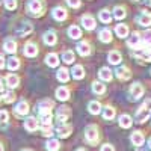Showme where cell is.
<instances>
[{
  "mask_svg": "<svg viewBox=\"0 0 151 151\" xmlns=\"http://www.w3.org/2000/svg\"><path fill=\"white\" fill-rule=\"evenodd\" d=\"M68 116H70V109H68L67 106H62V107L58 109V112H56V118H58V121H59L60 124H64V121H67Z\"/></svg>",
  "mask_w": 151,
  "mask_h": 151,
  "instance_id": "5",
  "label": "cell"
},
{
  "mask_svg": "<svg viewBox=\"0 0 151 151\" xmlns=\"http://www.w3.org/2000/svg\"><path fill=\"white\" fill-rule=\"evenodd\" d=\"M24 127H26L27 132H35L36 127H38V121L35 118H27L26 121H24Z\"/></svg>",
  "mask_w": 151,
  "mask_h": 151,
  "instance_id": "22",
  "label": "cell"
},
{
  "mask_svg": "<svg viewBox=\"0 0 151 151\" xmlns=\"http://www.w3.org/2000/svg\"><path fill=\"white\" fill-rule=\"evenodd\" d=\"M77 151H85V150H77Z\"/></svg>",
  "mask_w": 151,
  "mask_h": 151,
  "instance_id": "54",
  "label": "cell"
},
{
  "mask_svg": "<svg viewBox=\"0 0 151 151\" xmlns=\"http://www.w3.org/2000/svg\"><path fill=\"white\" fill-rule=\"evenodd\" d=\"M68 36L73 38V40H79V38L82 36V32H80V29L77 26H71L68 29Z\"/></svg>",
  "mask_w": 151,
  "mask_h": 151,
  "instance_id": "26",
  "label": "cell"
},
{
  "mask_svg": "<svg viewBox=\"0 0 151 151\" xmlns=\"http://www.w3.org/2000/svg\"><path fill=\"white\" fill-rule=\"evenodd\" d=\"M42 134L44 136H50L53 133V129H52V124H42Z\"/></svg>",
  "mask_w": 151,
  "mask_h": 151,
  "instance_id": "40",
  "label": "cell"
},
{
  "mask_svg": "<svg viewBox=\"0 0 151 151\" xmlns=\"http://www.w3.org/2000/svg\"><path fill=\"white\" fill-rule=\"evenodd\" d=\"M137 23H139L141 26H144V27H148V26H151V15L148 14V12H144L142 15H139V17H137Z\"/></svg>",
  "mask_w": 151,
  "mask_h": 151,
  "instance_id": "16",
  "label": "cell"
},
{
  "mask_svg": "<svg viewBox=\"0 0 151 151\" xmlns=\"http://www.w3.org/2000/svg\"><path fill=\"white\" fill-rule=\"evenodd\" d=\"M148 145H150V148H151V137H150V141H148Z\"/></svg>",
  "mask_w": 151,
  "mask_h": 151,
  "instance_id": "52",
  "label": "cell"
},
{
  "mask_svg": "<svg viewBox=\"0 0 151 151\" xmlns=\"http://www.w3.org/2000/svg\"><path fill=\"white\" fill-rule=\"evenodd\" d=\"M53 17H55L58 21H64V20L67 18V11H65L64 8L58 6V8L53 9Z\"/></svg>",
  "mask_w": 151,
  "mask_h": 151,
  "instance_id": "15",
  "label": "cell"
},
{
  "mask_svg": "<svg viewBox=\"0 0 151 151\" xmlns=\"http://www.w3.org/2000/svg\"><path fill=\"white\" fill-rule=\"evenodd\" d=\"M77 52H79L82 56L91 55V45H89V42H80V44L77 45Z\"/></svg>",
  "mask_w": 151,
  "mask_h": 151,
  "instance_id": "18",
  "label": "cell"
},
{
  "mask_svg": "<svg viewBox=\"0 0 151 151\" xmlns=\"http://www.w3.org/2000/svg\"><path fill=\"white\" fill-rule=\"evenodd\" d=\"M62 60H64L65 64H73L74 62V53L73 52H64V55H62Z\"/></svg>",
  "mask_w": 151,
  "mask_h": 151,
  "instance_id": "38",
  "label": "cell"
},
{
  "mask_svg": "<svg viewBox=\"0 0 151 151\" xmlns=\"http://www.w3.org/2000/svg\"><path fill=\"white\" fill-rule=\"evenodd\" d=\"M56 41H58V36L53 30H48L44 33V42L47 45H53V44H56Z\"/></svg>",
  "mask_w": 151,
  "mask_h": 151,
  "instance_id": "12",
  "label": "cell"
},
{
  "mask_svg": "<svg viewBox=\"0 0 151 151\" xmlns=\"http://www.w3.org/2000/svg\"><path fill=\"white\" fill-rule=\"evenodd\" d=\"M58 79H59L60 82H68V79H70L68 70H67V68H60V70L58 71Z\"/></svg>",
  "mask_w": 151,
  "mask_h": 151,
  "instance_id": "33",
  "label": "cell"
},
{
  "mask_svg": "<svg viewBox=\"0 0 151 151\" xmlns=\"http://www.w3.org/2000/svg\"><path fill=\"white\" fill-rule=\"evenodd\" d=\"M130 70L127 68V67H119L118 70H116V77L119 79V80H129L130 79Z\"/></svg>",
  "mask_w": 151,
  "mask_h": 151,
  "instance_id": "10",
  "label": "cell"
},
{
  "mask_svg": "<svg viewBox=\"0 0 151 151\" xmlns=\"http://www.w3.org/2000/svg\"><path fill=\"white\" fill-rule=\"evenodd\" d=\"M100 79L104 82H110L112 80V71L109 68H101L100 70Z\"/></svg>",
  "mask_w": 151,
  "mask_h": 151,
  "instance_id": "29",
  "label": "cell"
},
{
  "mask_svg": "<svg viewBox=\"0 0 151 151\" xmlns=\"http://www.w3.org/2000/svg\"><path fill=\"white\" fill-rule=\"evenodd\" d=\"M92 91H94L95 94H104L106 86H104L103 83H100V82H95V83L92 85Z\"/></svg>",
  "mask_w": 151,
  "mask_h": 151,
  "instance_id": "36",
  "label": "cell"
},
{
  "mask_svg": "<svg viewBox=\"0 0 151 151\" xmlns=\"http://www.w3.org/2000/svg\"><path fill=\"white\" fill-rule=\"evenodd\" d=\"M71 127L70 125H64V124H60L59 127L56 129V132H58V134L60 136V137H68L70 136V133H71Z\"/></svg>",
  "mask_w": 151,
  "mask_h": 151,
  "instance_id": "19",
  "label": "cell"
},
{
  "mask_svg": "<svg viewBox=\"0 0 151 151\" xmlns=\"http://www.w3.org/2000/svg\"><path fill=\"white\" fill-rule=\"evenodd\" d=\"M5 68V59H3V56H0V70H3Z\"/></svg>",
  "mask_w": 151,
  "mask_h": 151,
  "instance_id": "48",
  "label": "cell"
},
{
  "mask_svg": "<svg viewBox=\"0 0 151 151\" xmlns=\"http://www.w3.org/2000/svg\"><path fill=\"white\" fill-rule=\"evenodd\" d=\"M18 83H20L18 76H15V74H9V76H6V85H8L9 88H17Z\"/></svg>",
  "mask_w": 151,
  "mask_h": 151,
  "instance_id": "20",
  "label": "cell"
},
{
  "mask_svg": "<svg viewBox=\"0 0 151 151\" xmlns=\"http://www.w3.org/2000/svg\"><path fill=\"white\" fill-rule=\"evenodd\" d=\"M150 3H151V0H150Z\"/></svg>",
  "mask_w": 151,
  "mask_h": 151,
  "instance_id": "56",
  "label": "cell"
},
{
  "mask_svg": "<svg viewBox=\"0 0 151 151\" xmlns=\"http://www.w3.org/2000/svg\"><path fill=\"white\" fill-rule=\"evenodd\" d=\"M147 59H148V60H151V52H150V55L147 56Z\"/></svg>",
  "mask_w": 151,
  "mask_h": 151,
  "instance_id": "50",
  "label": "cell"
},
{
  "mask_svg": "<svg viewBox=\"0 0 151 151\" xmlns=\"http://www.w3.org/2000/svg\"><path fill=\"white\" fill-rule=\"evenodd\" d=\"M24 151H27V150H24Z\"/></svg>",
  "mask_w": 151,
  "mask_h": 151,
  "instance_id": "55",
  "label": "cell"
},
{
  "mask_svg": "<svg viewBox=\"0 0 151 151\" xmlns=\"http://www.w3.org/2000/svg\"><path fill=\"white\" fill-rule=\"evenodd\" d=\"M32 29H33V27H32V24H30V23H23V24H21V27H20L17 32H18L20 36H26V35H29V33L32 32Z\"/></svg>",
  "mask_w": 151,
  "mask_h": 151,
  "instance_id": "23",
  "label": "cell"
},
{
  "mask_svg": "<svg viewBox=\"0 0 151 151\" xmlns=\"http://www.w3.org/2000/svg\"><path fill=\"white\" fill-rule=\"evenodd\" d=\"M56 97H58V100H60V101H65V100H68V97H70V91L65 86H60V88L56 89Z\"/></svg>",
  "mask_w": 151,
  "mask_h": 151,
  "instance_id": "14",
  "label": "cell"
},
{
  "mask_svg": "<svg viewBox=\"0 0 151 151\" xmlns=\"http://www.w3.org/2000/svg\"><path fill=\"white\" fill-rule=\"evenodd\" d=\"M132 118L129 116V115H121L119 116V125H121V127L122 129H129L130 127V125H132Z\"/></svg>",
  "mask_w": 151,
  "mask_h": 151,
  "instance_id": "28",
  "label": "cell"
},
{
  "mask_svg": "<svg viewBox=\"0 0 151 151\" xmlns=\"http://www.w3.org/2000/svg\"><path fill=\"white\" fill-rule=\"evenodd\" d=\"M150 113H151V98L145 100V103L139 107V110H137V113H136V122L141 124V122L147 121Z\"/></svg>",
  "mask_w": 151,
  "mask_h": 151,
  "instance_id": "1",
  "label": "cell"
},
{
  "mask_svg": "<svg viewBox=\"0 0 151 151\" xmlns=\"http://www.w3.org/2000/svg\"><path fill=\"white\" fill-rule=\"evenodd\" d=\"M136 151H147V150H144V148H137Z\"/></svg>",
  "mask_w": 151,
  "mask_h": 151,
  "instance_id": "51",
  "label": "cell"
},
{
  "mask_svg": "<svg viewBox=\"0 0 151 151\" xmlns=\"http://www.w3.org/2000/svg\"><path fill=\"white\" fill-rule=\"evenodd\" d=\"M42 0H29L27 3V11L32 15H40L42 12Z\"/></svg>",
  "mask_w": 151,
  "mask_h": 151,
  "instance_id": "2",
  "label": "cell"
},
{
  "mask_svg": "<svg viewBox=\"0 0 151 151\" xmlns=\"http://www.w3.org/2000/svg\"><path fill=\"white\" fill-rule=\"evenodd\" d=\"M5 8L9 11H14L17 8V0H5Z\"/></svg>",
  "mask_w": 151,
  "mask_h": 151,
  "instance_id": "41",
  "label": "cell"
},
{
  "mask_svg": "<svg viewBox=\"0 0 151 151\" xmlns=\"http://www.w3.org/2000/svg\"><path fill=\"white\" fill-rule=\"evenodd\" d=\"M113 116H115V109L110 107V106H106L103 109V118L104 119H112Z\"/></svg>",
  "mask_w": 151,
  "mask_h": 151,
  "instance_id": "32",
  "label": "cell"
},
{
  "mask_svg": "<svg viewBox=\"0 0 151 151\" xmlns=\"http://www.w3.org/2000/svg\"><path fill=\"white\" fill-rule=\"evenodd\" d=\"M88 109H89V112L92 113V115H97V113H100V110H101V104H100L98 101H91L89 106H88Z\"/></svg>",
  "mask_w": 151,
  "mask_h": 151,
  "instance_id": "31",
  "label": "cell"
},
{
  "mask_svg": "<svg viewBox=\"0 0 151 151\" xmlns=\"http://www.w3.org/2000/svg\"><path fill=\"white\" fill-rule=\"evenodd\" d=\"M107 59H109L110 64L116 65V64H119V62H121V55H119L118 52H110L109 56H107Z\"/></svg>",
  "mask_w": 151,
  "mask_h": 151,
  "instance_id": "30",
  "label": "cell"
},
{
  "mask_svg": "<svg viewBox=\"0 0 151 151\" xmlns=\"http://www.w3.org/2000/svg\"><path fill=\"white\" fill-rule=\"evenodd\" d=\"M0 92H3V82H2V79H0Z\"/></svg>",
  "mask_w": 151,
  "mask_h": 151,
  "instance_id": "49",
  "label": "cell"
},
{
  "mask_svg": "<svg viewBox=\"0 0 151 151\" xmlns=\"http://www.w3.org/2000/svg\"><path fill=\"white\" fill-rule=\"evenodd\" d=\"M45 62H47V65H48V67H58V64H59V58H58V55H55V53H50V55H47Z\"/></svg>",
  "mask_w": 151,
  "mask_h": 151,
  "instance_id": "24",
  "label": "cell"
},
{
  "mask_svg": "<svg viewBox=\"0 0 151 151\" xmlns=\"http://www.w3.org/2000/svg\"><path fill=\"white\" fill-rule=\"evenodd\" d=\"M101 151H115V150H113V147H112V145L106 144V145H103V147H101Z\"/></svg>",
  "mask_w": 151,
  "mask_h": 151,
  "instance_id": "47",
  "label": "cell"
},
{
  "mask_svg": "<svg viewBox=\"0 0 151 151\" xmlns=\"http://www.w3.org/2000/svg\"><path fill=\"white\" fill-rule=\"evenodd\" d=\"M67 3H68L71 8H79V6H80V0H67Z\"/></svg>",
  "mask_w": 151,
  "mask_h": 151,
  "instance_id": "46",
  "label": "cell"
},
{
  "mask_svg": "<svg viewBox=\"0 0 151 151\" xmlns=\"http://www.w3.org/2000/svg\"><path fill=\"white\" fill-rule=\"evenodd\" d=\"M82 24L86 30H92L95 27V20L91 17V15H83L82 17Z\"/></svg>",
  "mask_w": 151,
  "mask_h": 151,
  "instance_id": "7",
  "label": "cell"
},
{
  "mask_svg": "<svg viewBox=\"0 0 151 151\" xmlns=\"http://www.w3.org/2000/svg\"><path fill=\"white\" fill-rule=\"evenodd\" d=\"M127 45L130 48H141V35L134 32L130 38H129V41H127Z\"/></svg>",
  "mask_w": 151,
  "mask_h": 151,
  "instance_id": "6",
  "label": "cell"
},
{
  "mask_svg": "<svg viewBox=\"0 0 151 151\" xmlns=\"http://www.w3.org/2000/svg\"><path fill=\"white\" fill-rule=\"evenodd\" d=\"M45 147H47L48 151H58L59 150V142L56 139H48L47 144H45Z\"/></svg>",
  "mask_w": 151,
  "mask_h": 151,
  "instance_id": "34",
  "label": "cell"
},
{
  "mask_svg": "<svg viewBox=\"0 0 151 151\" xmlns=\"http://www.w3.org/2000/svg\"><path fill=\"white\" fill-rule=\"evenodd\" d=\"M113 12H115V18H116V20H122V18L125 17V11H124V8H121V6H116Z\"/></svg>",
  "mask_w": 151,
  "mask_h": 151,
  "instance_id": "39",
  "label": "cell"
},
{
  "mask_svg": "<svg viewBox=\"0 0 151 151\" xmlns=\"http://www.w3.org/2000/svg\"><path fill=\"white\" fill-rule=\"evenodd\" d=\"M115 32L119 38H125L129 35V27L125 26V24H118V26L115 27Z\"/></svg>",
  "mask_w": 151,
  "mask_h": 151,
  "instance_id": "25",
  "label": "cell"
},
{
  "mask_svg": "<svg viewBox=\"0 0 151 151\" xmlns=\"http://www.w3.org/2000/svg\"><path fill=\"white\" fill-rule=\"evenodd\" d=\"M18 67H20V60H18L17 58H9V59H8V68H9L11 71L17 70Z\"/></svg>",
  "mask_w": 151,
  "mask_h": 151,
  "instance_id": "35",
  "label": "cell"
},
{
  "mask_svg": "<svg viewBox=\"0 0 151 151\" xmlns=\"http://www.w3.org/2000/svg\"><path fill=\"white\" fill-rule=\"evenodd\" d=\"M130 141H132V144L133 145H136V147H141L142 144H144V134L141 133V132H134L132 136H130Z\"/></svg>",
  "mask_w": 151,
  "mask_h": 151,
  "instance_id": "13",
  "label": "cell"
},
{
  "mask_svg": "<svg viewBox=\"0 0 151 151\" xmlns=\"http://www.w3.org/2000/svg\"><path fill=\"white\" fill-rule=\"evenodd\" d=\"M41 122L42 124H52V113H41Z\"/></svg>",
  "mask_w": 151,
  "mask_h": 151,
  "instance_id": "43",
  "label": "cell"
},
{
  "mask_svg": "<svg viewBox=\"0 0 151 151\" xmlns=\"http://www.w3.org/2000/svg\"><path fill=\"white\" fill-rule=\"evenodd\" d=\"M112 20V15H110V12L103 9L101 12H100V21H103V23H110Z\"/></svg>",
  "mask_w": 151,
  "mask_h": 151,
  "instance_id": "37",
  "label": "cell"
},
{
  "mask_svg": "<svg viewBox=\"0 0 151 151\" xmlns=\"http://www.w3.org/2000/svg\"><path fill=\"white\" fill-rule=\"evenodd\" d=\"M0 151H3V147H2V144H0Z\"/></svg>",
  "mask_w": 151,
  "mask_h": 151,
  "instance_id": "53",
  "label": "cell"
},
{
  "mask_svg": "<svg viewBox=\"0 0 151 151\" xmlns=\"http://www.w3.org/2000/svg\"><path fill=\"white\" fill-rule=\"evenodd\" d=\"M9 119V113L6 110H0V124H6Z\"/></svg>",
  "mask_w": 151,
  "mask_h": 151,
  "instance_id": "44",
  "label": "cell"
},
{
  "mask_svg": "<svg viewBox=\"0 0 151 151\" xmlns=\"http://www.w3.org/2000/svg\"><path fill=\"white\" fill-rule=\"evenodd\" d=\"M3 48H5V52L11 53V55H14L17 52V42L15 41H12V40H6L5 44H3Z\"/></svg>",
  "mask_w": 151,
  "mask_h": 151,
  "instance_id": "17",
  "label": "cell"
},
{
  "mask_svg": "<svg viewBox=\"0 0 151 151\" xmlns=\"http://www.w3.org/2000/svg\"><path fill=\"white\" fill-rule=\"evenodd\" d=\"M130 95H132L133 100H139V98L144 95V86H142L141 83L132 85V88H130Z\"/></svg>",
  "mask_w": 151,
  "mask_h": 151,
  "instance_id": "4",
  "label": "cell"
},
{
  "mask_svg": "<svg viewBox=\"0 0 151 151\" xmlns=\"http://www.w3.org/2000/svg\"><path fill=\"white\" fill-rule=\"evenodd\" d=\"M144 45L145 47H151V32H147L144 35Z\"/></svg>",
  "mask_w": 151,
  "mask_h": 151,
  "instance_id": "45",
  "label": "cell"
},
{
  "mask_svg": "<svg viewBox=\"0 0 151 151\" xmlns=\"http://www.w3.org/2000/svg\"><path fill=\"white\" fill-rule=\"evenodd\" d=\"M53 107V101H50V100H44L38 104V110H40V115L41 113H50V109Z\"/></svg>",
  "mask_w": 151,
  "mask_h": 151,
  "instance_id": "9",
  "label": "cell"
},
{
  "mask_svg": "<svg viewBox=\"0 0 151 151\" xmlns=\"http://www.w3.org/2000/svg\"><path fill=\"white\" fill-rule=\"evenodd\" d=\"M71 73H73V77L74 79H83V76H85V70H83L82 65H76Z\"/></svg>",
  "mask_w": 151,
  "mask_h": 151,
  "instance_id": "27",
  "label": "cell"
},
{
  "mask_svg": "<svg viewBox=\"0 0 151 151\" xmlns=\"http://www.w3.org/2000/svg\"><path fill=\"white\" fill-rule=\"evenodd\" d=\"M24 55H26L27 58H33L38 55V47L33 44V42H27L26 47H24Z\"/></svg>",
  "mask_w": 151,
  "mask_h": 151,
  "instance_id": "8",
  "label": "cell"
},
{
  "mask_svg": "<svg viewBox=\"0 0 151 151\" xmlns=\"http://www.w3.org/2000/svg\"><path fill=\"white\" fill-rule=\"evenodd\" d=\"M85 136H86V141L89 142L91 145L97 144V141H98V130H97V127L89 125V127L86 129V132H85Z\"/></svg>",
  "mask_w": 151,
  "mask_h": 151,
  "instance_id": "3",
  "label": "cell"
},
{
  "mask_svg": "<svg viewBox=\"0 0 151 151\" xmlns=\"http://www.w3.org/2000/svg\"><path fill=\"white\" fill-rule=\"evenodd\" d=\"M14 100H15V94L14 92H6L5 95H3V101L5 103H12V101H14Z\"/></svg>",
  "mask_w": 151,
  "mask_h": 151,
  "instance_id": "42",
  "label": "cell"
},
{
  "mask_svg": "<svg viewBox=\"0 0 151 151\" xmlns=\"http://www.w3.org/2000/svg\"><path fill=\"white\" fill-rule=\"evenodd\" d=\"M15 113H17V115H21V116L27 115V113H29V104L26 101H20L15 106Z\"/></svg>",
  "mask_w": 151,
  "mask_h": 151,
  "instance_id": "11",
  "label": "cell"
},
{
  "mask_svg": "<svg viewBox=\"0 0 151 151\" xmlns=\"http://www.w3.org/2000/svg\"><path fill=\"white\" fill-rule=\"evenodd\" d=\"M100 36V41H103V42H110L112 41V32L109 29H101L98 33Z\"/></svg>",
  "mask_w": 151,
  "mask_h": 151,
  "instance_id": "21",
  "label": "cell"
}]
</instances>
